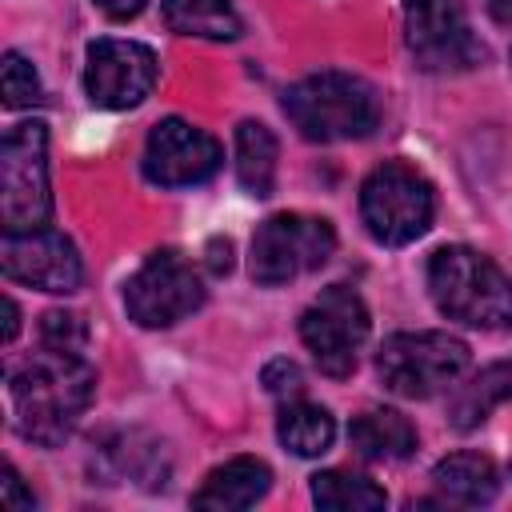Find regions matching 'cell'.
I'll use <instances>...</instances> for the list:
<instances>
[{"label": "cell", "instance_id": "1", "mask_svg": "<svg viewBox=\"0 0 512 512\" xmlns=\"http://www.w3.org/2000/svg\"><path fill=\"white\" fill-rule=\"evenodd\" d=\"M96 396V368L84 352L44 348L8 372V408L12 428L44 448H56L72 436L80 416Z\"/></svg>", "mask_w": 512, "mask_h": 512}, {"label": "cell", "instance_id": "2", "mask_svg": "<svg viewBox=\"0 0 512 512\" xmlns=\"http://www.w3.org/2000/svg\"><path fill=\"white\" fill-rule=\"evenodd\" d=\"M428 292L448 320L468 328H512V280L476 248L448 244L428 260Z\"/></svg>", "mask_w": 512, "mask_h": 512}, {"label": "cell", "instance_id": "3", "mask_svg": "<svg viewBox=\"0 0 512 512\" xmlns=\"http://www.w3.org/2000/svg\"><path fill=\"white\" fill-rule=\"evenodd\" d=\"M284 116L304 140H360L380 124L376 88L352 72H312L284 92Z\"/></svg>", "mask_w": 512, "mask_h": 512}, {"label": "cell", "instance_id": "4", "mask_svg": "<svg viewBox=\"0 0 512 512\" xmlns=\"http://www.w3.org/2000/svg\"><path fill=\"white\" fill-rule=\"evenodd\" d=\"M360 216H364V228L376 244L404 248L432 228L436 188L412 164L384 160L360 184Z\"/></svg>", "mask_w": 512, "mask_h": 512}, {"label": "cell", "instance_id": "5", "mask_svg": "<svg viewBox=\"0 0 512 512\" xmlns=\"http://www.w3.org/2000/svg\"><path fill=\"white\" fill-rule=\"evenodd\" d=\"M48 216V132L40 120H24L0 140V220L4 232H32L44 228Z\"/></svg>", "mask_w": 512, "mask_h": 512}, {"label": "cell", "instance_id": "6", "mask_svg": "<svg viewBox=\"0 0 512 512\" xmlns=\"http://www.w3.org/2000/svg\"><path fill=\"white\" fill-rule=\"evenodd\" d=\"M336 252V228L324 216L276 212L268 216L248 248V272L256 284L276 288L304 272H316Z\"/></svg>", "mask_w": 512, "mask_h": 512}, {"label": "cell", "instance_id": "7", "mask_svg": "<svg viewBox=\"0 0 512 512\" xmlns=\"http://www.w3.org/2000/svg\"><path fill=\"white\" fill-rule=\"evenodd\" d=\"M468 368V344L448 332H396L380 344L376 372L388 392L424 400Z\"/></svg>", "mask_w": 512, "mask_h": 512}, {"label": "cell", "instance_id": "8", "mask_svg": "<svg viewBox=\"0 0 512 512\" xmlns=\"http://www.w3.org/2000/svg\"><path fill=\"white\" fill-rule=\"evenodd\" d=\"M204 304V280L176 248L152 252L124 284V312L140 328H172Z\"/></svg>", "mask_w": 512, "mask_h": 512}, {"label": "cell", "instance_id": "9", "mask_svg": "<svg viewBox=\"0 0 512 512\" xmlns=\"http://www.w3.org/2000/svg\"><path fill=\"white\" fill-rule=\"evenodd\" d=\"M368 328H372L368 308L348 284L324 288L300 316V340L308 344L316 368L332 380L352 376L356 356L368 340Z\"/></svg>", "mask_w": 512, "mask_h": 512}, {"label": "cell", "instance_id": "10", "mask_svg": "<svg viewBox=\"0 0 512 512\" xmlns=\"http://www.w3.org/2000/svg\"><path fill=\"white\" fill-rule=\"evenodd\" d=\"M404 40L424 72H468L484 60L460 0H404Z\"/></svg>", "mask_w": 512, "mask_h": 512}, {"label": "cell", "instance_id": "11", "mask_svg": "<svg viewBox=\"0 0 512 512\" xmlns=\"http://www.w3.org/2000/svg\"><path fill=\"white\" fill-rule=\"evenodd\" d=\"M160 76V60L148 44L140 40H116V36H100L88 44L84 56V92L96 108L108 112H124L136 108L152 96Z\"/></svg>", "mask_w": 512, "mask_h": 512}, {"label": "cell", "instance_id": "12", "mask_svg": "<svg viewBox=\"0 0 512 512\" xmlns=\"http://www.w3.org/2000/svg\"><path fill=\"white\" fill-rule=\"evenodd\" d=\"M220 140L180 116H168L160 120L152 132H148V144H144V180L148 184H160V188H192V184H204L220 172Z\"/></svg>", "mask_w": 512, "mask_h": 512}, {"label": "cell", "instance_id": "13", "mask_svg": "<svg viewBox=\"0 0 512 512\" xmlns=\"http://www.w3.org/2000/svg\"><path fill=\"white\" fill-rule=\"evenodd\" d=\"M4 276L40 292H76L84 280V264L76 256V244L52 228L32 232H4L0 248Z\"/></svg>", "mask_w": 512, "mask_h": 512}, {"label": "cell", "instance_id": "14", "mask_svg": "<svg viewBox=\"0 0 512 512\" xmlns=\"http://www.w3.org/2000/svg\"><path fill=\"white\" fill-rule=\"evenodd\" d=\"M268 488H272V472L264 460L232 456L204 476V484L192 492V504L212 508V512H236V508H252L256 500H264Z\"/></svg>", "mask_w": 512, "mask_h": 512}, {"label": "cell", "instance_id": "15", "mask_svg": "<svg viewBox=\"0 0 512 512\" xmlns=\"http://www.w3.org/2000/svg\"><path fill=\"white\" fill-rule=\"evenodd\" d=\"M348 440L356 448V456L372 460V464H392L416 452V428L408 416L392 412V408H372L364 416H356L348 424Z\"/></svg>", "mask_w": 512, "mask_h": 512}, {"label": "cell", "instance_id": "16", "mask_svg": "<svg viewBox=\"0 0 512 512\" xmlns=\"http://www.w3.org/2000/svg\"><path fill=\"white\" fill-rule=\"evenodd\" d=\"M432 484L440 492V500H452V504H488L496 500L500 492V472L488 456L480 452H452L444 456L436 468H432Z\"/></svg>", "mask_w": 512, "mask_h": 512}, {"label": "cell", "instance_id": "17", "mask_svg": "<svg viewBox=\"0 0 512 512\" xmlns=\"http://www.w3.org/2000/svg\"><path fill=\"white\" fill-rule=\"evenodd\" d=\"M512 400V364H488L468 384H460L448 400V424L460 432L480 428L500 404Z\"/></svg>", "mask_w": 512, "mask_h": 512}, {"label": "cell", "instance_id": "18", "mask_svg": "<svg viewBox=\"0 0 512 512\" xmlns=\"http://www.w3.org/2000/svg\"><path fill=\"white\" fill-rule=\"evenodd\" d=\"M164 448L156 440H148L144 432H116L96 448V468L104 480H164V464H160Z\"/></svg>", "mask_w": 512, "mask_h": 512}, {"label": "cell", "instance_id": "19", "mask_svg": "<svg viewBox=\"0 0 512 512\" xmlns=\"http://www.w3.org/2000/svg\"><path fill=\"white\" fill-rule=\"evenodd\" d=\"M276 136L260 120L236 124V180L252 196H272L276 184Z\"/></svg>", "mask_w": 512, "mask_h": 512}, {"label": "cell", "instance_id": "20", "mask_svg": "<svg viewBox=\"0 0 512 512\" xmlns=\"http://www.w3.org/2000/svg\"><path fill=\"white\" fill-rule=\"evenodd\" d=\"M276 436L296 456H320V452H328V444L336 436V420L328 408L296 396V400H284L280 420H276Z\"/></svg>", "mask_w": 512, "mask_h": 512}, {"label": "cell", "instance_id": "21", "mask_svg": "<svg viewBox=\"0 0 512 512\" xmlns=\"http://www.w3.org/2000/svg\"><path fill=\"white\" fill-rule=\"evenodd\" d=\"M164 24L180 36H204V40L240 36V16L228 0H164Z\"/></svg>", "mask_w": 512, "mask_h": 512}, {"label": "cell", "instance_id": "22", "mask_svg": "<svg viewBox=\"0 0 512 512\" xmlns=\"http://www.w3.org/2000/svg\"><path fill=\"white\" fill-rule=\"evenodd\" d=\"M312 500L332 512H368V508L388 504L380 484H372L368 476H356V472H340V468L312 476Z\"/></svg>", "mask_w": 512, "mask_h": 512}, {"label": "cell", "instance_id": "23", "mask_svg": "<svg viewBox=\"0 0 512 512\" xmlns=\"http://www.w3.org/2000/svg\"><path fill=\"white\" fill-rule=\"evenodd\" d=\"M0 84H4V108H28V104H40V96H44L36 68L20 52H4Z\"/></svg>", "mask_w": 512, "mask_h": 512}, {"label": "cell", "instance_id": "24", "mask_svg": "<svg viewBox=\"0 0 512 512\" xmlns=\"http://www.w3.org/2000/svg\"><path fill=\"white\" fill-rule=\"evenodd\" d=\"M40 344L60 352H84L88 348V324L80 312H44L40 320Z\"/></svg>", "mask_w": 512, "mask_h": 512}, {"label": "cell", "instance_id": "25", "mask_svg": "<svg viewBox=\"0 0 512 512\" xmlns=\"http://www.w3.org/2000/svg\"><path fill=\"white\" fill-rule=\"evenodd\" d=\"M264 388L272 392V396H280V400H296V396H304V372H300V364L296 360H272L268 368H264Z\"/></svg>", "mask_w": 512, "mask_h": 512}, {"label": "cell", "instance_id": "26", "mask_svg": "<svg viewBox=\"0 0 512 512\" xmlns=\"http://www.w3.org/2000/svg\"><path fill=\"white\" fill-rule=\"evenodd\" d=\"M32 492H24L20 484V472L16 468H4V508L8 512H32Z\"/></svg>", "mask_w": 512, "mask_h": 512}, {"label": "cell", "instance_id": "27", "mask_svg": "<svg viewBox=\"0 0 512 512\" xmlns=\"http://www.w3.org/2000/svg\"><path fill=\"white\" fill-rule=\"evenodd\" d=\"M208 272L212 276H224V272H232V240L228 236H216V240H208Z\"/></svg>", "mask_w": 512, "mask_h": 512}, {"label": "cell", "instance_id": "28", "mask_svg": "<svg viewBox=\"0 0 512 512\" xmlns=\"http://www.w3.org/2000/svg\"><path fill=\"white\" fill-rule=\"evenodd\" d=\"M148 0H96V8L108 16V20H132L144 12Z\"/></svg>", "mask_w": 512, "mask_h": 512}, {"label": "cell", "instance_id": "29", "mask_svg": "<svg viewBox=\"0 0 512 512\" xmlns=\"http://www.w3.org/2000/svg\"><path fill=\"white\" fill-rule=\"evenodd\" d=\"M16 332H20V308H16V300L8 296V300H4V340H16Z\"/></svg>", "mask_w": 512, "mask_h": 512}, {"label": "cell", "instance_id": "30", "mask_svg": "<svg viewBox=\"0 0 512 512\" xmlns=\"http://www.w3.org/2000/svg\"><path fill=\"white\" fill-rule=\"evenodd\" d=\"M488 12L496 24H512V0H488Z\"/></svg>", "mask_w": 512, "mask_h": 512}]
</instances>
